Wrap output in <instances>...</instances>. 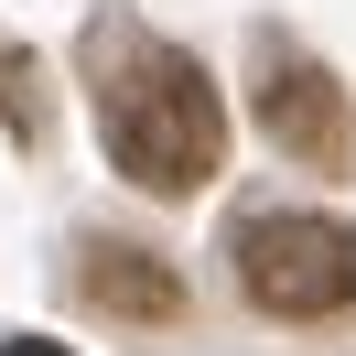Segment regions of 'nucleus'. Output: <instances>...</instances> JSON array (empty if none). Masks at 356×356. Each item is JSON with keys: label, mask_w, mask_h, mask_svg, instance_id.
Here are the masks:
<instances>
[{"label": "nucleus", "mask_w": 356, "mask_h": 356, "mask_svg": "<svg viewBox=\"0 0 356 356\" xmlns=\"http://www.w3.org/2000/svg\"><path fill=\"white\" fill-rule=\"evenodd\" d=\"M0 356H65V346H44V334H22V346H0Z\"/></svg>", "instance_id": "obj_6"}, {"label": "nucleus", "mask_w": 356, "mask_h": 356, "mask_svg": "<svg viewBox=\"0 0 356 356\" xmlns=\"http://www.w3.org/2000/svg\"><path fill=\"white\" fill-rule=\"evenodd\" d=\"M238 281L281 324H324L356 302V227L334 216H248L238 227Z\"/></svg>", "instance_id": "obj_2"}, {"label": "nucleus", "mask_w": 356, "mask_h": 356, "mask_svg": "<svg viewBox=\"0 0 356 356\" xmlns=\"http://www.w3.org/2000/svg\"><path fill=\"white\" fill-rule=\"evenodd\" d=\"M76 281H87V302L119 313V324H173V313H184V281L152 259V248H119V238H97Z\"/></svg>", "instance_id": "obj_4"}, {"label": "nucleus", "mask_w": 356, "mask_h": 356, "mask_svg": "<svg viewBox=\"0 0 356 356\" xmlns=\"http://www.w3.org/2000/svg\"><path fill=\"white\" fill-rule=\"evenodd\" d=\"M0 119L22 140H44V65H33V54H0Z\"/></svg>", "instance_id": "obj_5"}, {"label": "nucleus", "mask_w": 356, "mask_h": 356, "mask_svg": "<svg viewBox=\"0 0 356 356\" xmlns=\"http://www.w3.org/2000/svg\"><path fill=\"white\" fill-rule=\"evenodd\" d=\"M97 130H108V162L140 195H195L227 162V97H216V76L184 44H140L97 87Z\"/></svg>", "instance_id": "obj_1"}, {"label": "nucleus", "mask_w": 356, "mask_h": 356, "mask_svg": "<svg viewBox=\"0 0 356 356\" xmlns=\"http://www.w3.org/2000/svg\"><path fill=\"white\" fill-rule=\"evenodd\" d=\"M259 130L281 140L302 173H356V108H346V87H334L313 54H281V65H270V87H259Z\"/></svg>", "instance_id": "obj_3"}]
</instances>
